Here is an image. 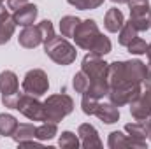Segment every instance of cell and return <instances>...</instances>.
I'll list each match as a JSON object with an SVG mask.
<instances>
[{
  "mask_svg": "<svg viewBox=\"0 0 151 149\" xmlns=\"http://www.w3.org/2000/svg\"><path fill=\"white\" fill-rule=\"evenodd\" d=\"M44 53L56 63V65H62V67H67L70 63H74L76 58H77V51H76V46L70 44L67 37L60 35V37H55L47 42H44Z\"/></svg>",
  "mask_w": 151,
  "mask_h": 149,
  "instance_id": "1",
  "label": "cell"
},
{
  "mask_svg": "<svg viewBox=\"0 0 151 149\" xmlns=\"http://www.w3.org/2000/svg\"><path fill=\"white\" fill-rule=\"evenodd\" d=\"M44 109H46V121L60 123L65 116H69L74 111V100L67 93L49 95L44 100Z\"/></svg>",
  "mask_w": 151,
  "mask_h": 149,
  "instance_id": "2",
  "label": "cell"
},
{
  "mask_svg": "<svg viewBox=\"0 0 151 149\" xmlns=\"http://www.w3.org/2000/svg\"><path fill=\"white\" fill-rule=\"evenodd\" d=\"M130 23L137 32H146L151 28V5L150 0H128Z\"/></svg>",
  "mask_w": 151,
  "mask_h": 149,
  "instance_id": "3",
  "label": "cell"
},
{
  "mask_svg": "<svg viewBox=\"0 0 151 149\" xmlns=\"http://www.w3.org/2000/svg\"><path fill=\"white\" fill-rule=\"evenodd\" d=\"M21 88H23V93L34 95V97L46 95L47 90H49L47 74L42 69H32V70H28L25 74V77H23V81H21Z\"/></svg>",
  "mask_w": 151,
  "mask_h": 149,
  "instance_id": "4",
  "label": "cell"
},
{
  "mask_svg": "<svg viewBox=\"0 0 151 149\" xmlns=\"http://www.w3.org/2000/svg\"><path fill=\"white\" fill-rule=\"evenodd\" d=\"M141 93H142V84H139V82H123L119 86L109 88L107 98L114 105L123 107V105H128L132 100H135Z\"/></svg>",
  "mask_w": 151,
  "mask_h": 149,
  "instance_id": "5",
  "label": "cell"
},
{
  "mask_svg": "<svg viewBox=\"0 0 151 149\" xmlns=\"http://www.w3.org/2000/svg\"><path fill=\"white\" fill-rule=\"evenodd\" d=\"M100 34L102 32H100V28H99V25H97L95 19H81V23L77 25L72 39H74L76 46L79 49L90 51L91 44L95 42V39L99 37Z\"/></svg>",
  "mask_w": 151,
  "mask_h": 149,
  "instance_id": "6",
  "label": "cell"
},
{
  "mask_svg": "<svg viewBox=\"0 0 151 149\" xmlns=\"http://www.w3.org/2000/svg\"><path fill=\"white\" fill-rule=\"evenodd\" d=\"M16 111H19L25 117H28L30 121H46V109H44V102L39 100V97L28 95V93H21Z\"/></svg>",
  "mask_w": 151,
  "mask_h": 149,
  "instance_id": "7",
  "label": "cell"
},
{
  "mask_svg": "<svg viewBox=\"0 0 151 149\" xmlns=\"http://www.w3.org/2000/svg\"><path fill=\"white\" fill-rule=\"evenodd\" d=\"M107 69H109V63L102 56L93 54V53H88L81 62V70L88 75L90 82H93V81H107Z\"/></svg>",
  "mask_w": 151,
  "mask_h": 149,
  "instance_id": "8",
  "label": "cell"
},
{
  "mask_svg": "<svg viewBox=\"0 0 151 149\" xmlns=\"http://www.w3.org/2000/svg\"><path fill=\"white\" fill-rule=\"evenodd\" d=\"M123 74H125V81L128 82H146L148 79V70H146V63L141 60H127L123 62Z\"/></svg>",
  "mask_w": 151,
  "mask_h": 149,
  "instance_id": "9",
  "label": "cell"
},
{
  "mask_svg": "<svg viewBox=\"0 0 151 149\" xmlns=\"http://www.w3.org/2000/svg\"><path fill=\"white\" fill-rule=\"evenodd\" d=\"M77 135H79V140H81V148H84V149H99L104 146L97 128L93 125H90V123L79 125Z\"/></svg>",
  "mask_w": 151,
  "mask_h": 149,
  "instance_id": "10",
  "label": "cell"
},
{
  "mask_svg": "<svg viewBox=\"0 0 151 149\" xmlns=\"http://www.w3.org/2000/svg\"><path fill=\"white\" fill-rule=\"evenodd\" d=\"M107 148L109 149H125V148H132V149H146L148 142H137L132 137L125 135L119 130H114L109 133L107 137Z\"/></svg>",
  "mask_w": 151,
  "mask_h": 149,
  "instance_id": "11",
  "label": "cell"
},
{
  "mask_svg": "<svg viewBox=\"0 0 151 149\" xmlns=\"http://www.w3.org/2000/svg\"><path fill=\"white\" fill-rule=\"evenodd\" d=\"M37 14H39V7L35 4H23L21 7H18L16 11H12V19L16 23V27H30L35 23L37 19Z\"/></svg>",
  "mask_w": 151,
  "mask_h": 149,
  "instance_id": "12",
  "label": "cell"
},
{
  "mask_svg": "<svg viewBox=\"0 0 151 149\" xmlns=\"http://www.w3.org/2000/svg\"><path fill=\"white\" fill-rule=\"evenodd\" d=\"M93 116H97V117H99L102 123H106V125H114V123H118V119H119V107L114 105L113 102H109V100H107V102L99 100Z\"/></svg>",
  "mask_w": 151,
  "mask_h": 149,
  "instance_id": "13",
  "label": "cell"
},
{
  "mask_svg": "<svg viewBox=\"0 0 151 149\" xmlns=\"http://www.w3.org/2000/svg\"><path fill=\"white\" fill-rule=\"evenodd\" d=\"M18 42L21 47L25 49H35L37 46L42 44V35H40V30L35 25H30V27H25L21 32H19V37H18Z\"/></svg>",
  "mask_w": 151,
  "mask_h": 149,
  "instance_id": "14",
  "label": "cell"
},
{
  "mask_svg": "<svg viewBox=\"0 0 151 149\" xmlns=\"http://www.w3.org/2000/svg\"><path fill=\"white\" fill-rule=\"evenodd\" d=\"M0 93H2V97L19 93V79L12 70L0 72Z\"/></svg>",
  "mask_w": 151,
  "mask_h": 149,
  "instance_id": "15",
  "label": "cell"
},
{
  "mask_svg": "<svg viewBox=\"0 0 151 149\" xmlns=\"http://www.w3.org/2000/svg\"><path fill=\"white\" fill-rule=\"evenodd\" d=\"M128 105H130V114H132V117L135 121H146L151 116V105L148 104V100L142 97V93L135 100H132Z\"/></svg>",
  "mask_w": 151,
  "mask_h": 149,
  "instance_id": "16",
  "label": "cell"
},
{
  "mask_svg": "<svg viewBox=\"0 0 151 149\" xmlns=\"http://www.w3.org/2000/svg\"><path fill=\"white\" fill-rule=\"evenodd\" d=\"M123 23H125V16H123V12H121L118 7L109 9V11L106 12V16H104V27H106V30L111 32V34H118L119 28L123 27Z\"/></svg>",
  "mask_w": 151,
  "mask_h": 149,
  "instance_id": "17",
  "label": "cell"
},
{
  "mask_svg": "<svg viewBox=\"0 0 151 149\" xmlns=\"http://www.w3.org/2000/svg\"><path fill=\"white\" fill-rule=\"evenodd\" d=\"M35 132H37V126H34L32 123H18V128L16 132L12 133V140L16 144L23 142V140H30V139H37L35 137Z\"/></svg>",
  "mask_w": 151,
  "mask_h": 149,
  "instance_id": "18",
  "label": "cell"
},
{
  "mask_svg": "<svg viewBox=\"0 0 151 149\" xmlns=\"http://www.w3.org/2000/svg\"><path fill=\"white\" fill-rule=\"evenodd\" d=\"M56 135H58V123H53V121H42L37 126V132H35V137L40 142L51 140Z\"/></svg>",
  "mask_w": 151,
  "mask_h": 149,
  "instance_id": "19",
  "label": "cell"
},
{
  "mask_svg": "<svg viewBox=\"0 0 151 149\" xmlns=\"http://www.w3.org/2000/svg\"><path fill=\"white\" fill-rule=\"evenodd\" d=\"M125 132H127L128 137H132L137 142H146V139H148V132H146V126H144L142 121L127 123L125 125Z\"/></svg>",
  "mask_w": 151,
  "mask_h": 149,
  "instance_id": "20",
  "label": "cell"
},
{
  "mask_svg": "<svg viewBox=\"0 0 151 149\" xmlns=\"http://www.w3.org/2000/svg\"><path fill=\"white\" fill-rule=\"evenodd\" d=\"M18 128V119L12 114L2 112L0 114V135L4 137H12V133Z\"/></svg>",
  "mask_w": 151,
  "mask_h": 149,
  "instance_id": "21",
  "label": "cell"
},
{
  "mask_svg": "<svg viewBox=\"0 0 151 149\" xmlns=\"http://www.w3.org/2000/svg\"><path fill=\"white\" fill-rule=\"evenodd\" d=\"M111 49H113L111 39L106 37L104 34H100L99 37L95 39V42L91 44V47H90L88 53H93V54H99V56H106V54L111 53Z\"/></svg>",
  "mask_w": 151,
  "mask_h": 149,
  "instance_id": "22",
  "label": "cell"
},
{
  "mask_svg": "<svg viewBox=\"0 0 151 149\" xmlns=\"http://www.w3.org/2000/svg\"><path fill=\"white\" fill-rule=\"evenodd\" d=\"M14 32H16V23H14L12 16L0 19V46L7 44L11 40V37L14 35Z\"/></svg>",
  "mask_w": 151,
  "mask_h": 149,
  "instance_id": "23",
  "label": "cell"
},
{
  "mask_svg": "<svg viewBox=\"0 0 151 149\" xmlns=\"http://www.w3.org/2000/svg\"><path fill=\"white\" fill-rule=\"evenodd\" d=\"M137 34H139V32H137V30H135V27L130 23V19H128V21H125V23H123V27H121V28H119V32H118V42H119V46H125V47H127L134 39L137 37Z\"/></svg>",
  "mask_w": 151,
  "mask_h": 149,
  "instance_id": "24",
  "label": "cell"
},
{
  "mask_svg": "<svg viewBox=\"0 0 151 149\" xmlns=\"http://www.w3.org/2000/svg\"><path fill=\"white\" fill-rule=\"evenodd\" d=\"M79 23H81V19L77 16H63L60 19V34L67 39H72Z\"/></svg>",
  "mask_w": 151,
  "mask_h": 149,
  "instance_id": "25",
  "label": "cell"
},
{
  "mask_svg": "<svg viewBox=\"0 0 151 149\" xmlns=\"http://www.w3.org/2000/svg\"><path fill=\"white\" fill-rule=\"evenodd\" d=\"M58 146L63 148V149H77L81 146L79 135H76L74 132H70V130L62 132V135H60V139H58Z\"/></svg>",
  "mask_w": 151,
  "mask_h": 149,
  "instance_id": "26",
  "label": "cell"
},
{
  "mask_svg": "<svg viewBox=\"0 0 151 149\" xmlns=\"http://www.w3.org/2000/svg\"><path fill=\"white\" fill-rule=\"evenodd\" d=\"M72 88L76 90V93H81V95L90 88V79H88V75L84 74L83 70H79L77 74H74V77H72Z\"/></svg>",
  "mask_w": 151,
  "mask_h": 149,
  "instance_id": "27",
  "label": "cell"
},
{
  "mask_svg": "<svg viewBox=\"0 0 151 149\" xmlns=\"http://www.w3.org/2000/svg\"><path fill=\"white\" fill-rule=\"evenodd\" d=\"M67 4L79 11H93L99 9L104 4V0H67Z\"/></svg>",
  "mask_w": 151,
  "mask_h": 149,
  "instance_id": "28",
  "label": "cell"
},
{
  "mask_svg": "<svg viewBox=\"0 0 151 149\" xmlns=\"http://www.w3.org/2000/svg\"><path fill=\"white\" fill-rule=\"evenodd\" d=\"M127 49H128V53L130 54H135V56H141V54H146V49H148V44H146V40L141 37H135L128 46H127Z\"/></svg>",
  "mask_w": 151,
  "mask_h": 149,
  "instance_id": "29",
  "label": "cell"
},
{
  "mask_svg": "<svg viewBox=\"0 0 151 149\" xmlns=\"http://www.w3.org/2000/svg\"><path fill=\"white\" fill-rule=\"evenodd\" d=\"M37 27H39V30H40V35H42V44L55 37V28H53V23L49 19H42Z\"/></svg>",
  "mask_w": 151,
  "mask_h": 149,
  "instance_id": "30",
  "label": "cell"
},
{
  "mask_svg": "<svg viewBox=\"0 0 151 149\" xmlns=\"http://www.w3.org/2000/svg\"><path fill=\"white\" fill-rule=\"evenodd\" d=\"M81 97H83V98H81V109H83V112H84L86 116H93L99 100H95V98H91V97H86V95H81Z\"/></svg>",
  "mask_w": 151,
  "mask_h": 149,
  "instance_id": "31",
  "label": "cell"
},
{
  "mask_svg": "<svg viewBox=\"0 0 151 149\" xmlns=\"http://www.w3.org/2000/svg\"><path fill=\"white\" fill-rule=\"evenodd\" d=\"M28 0H7V9H12V11H16L18 7H21L23 4H27Z\"/></svg>",
  "mask_w": 151,
  "mask_h": 149,
  "instance_id": "32",
  "label": "cell"
},
{
  "mask_svg": "<svg viewBox=\"0 0 151 149\" xmlns=\"http://www.w3.org/2000/svg\"><path fill=\"white\" fill-rule=\"evenodd\" d=\"M142 84H146V88L142 90V97L148 100V104L151 105V82L150 81H146V82H142Z\"/></svg>",
  "mask_w": 151,
  "mask_h": 149,
  "instance_id": "33",
  "label": "cell"
},
{
  "mask_svg": "<svg viewBox=\"0 0 151 149\" xmlns=\"http://www.w3.org/2000/svg\"><path fill=\"white\" fill-rule=\"evenodd\" d=\"M144 123V126H146V132H148V139L151 140V116L146 119V121H142Z\"/></svg>",
  "mask_w": 151,
  "mask_h": 149,
  "instance_id": "34",
  "label": "cell"
},
{
  "mask_svg": "<svg viewBox=\"0 0 151 149\" xmlns=\"http://www.w3.org/2000/svg\"><path fill=\"white\" fill-rule=\"evenodd\" d=\"M7 16H9V11L5 9V5L0 4V19H4V18H7Z\"/></svg>",
  "mask_w": 151,
  "mask_h": 149,
  "instance_id": "35",
  "label": "cell"
},
{
  "mask_svg": "<svg viewBox=\"0 0 151 149\" xmlns=\"http://www.w3.org/2000/svg\"><path fill=\"white\" fill-rule=\"evenodd\" d=\"M146 56H148V60L151 62V42L148 44V49H146Z\"/></svg>",
  "mask_w": 151,
  "mask_h": 149,
  "instance_id": "36",
  "label": "cell"
},
{
  "mask_svg": "<svg viewBox=\"0 0 151 149\" xmlns=\"http://www.w3.org/2000/svg\"><path fill=\"white\" fill-rule=\"evenodd\" d=\"M146 70H148V79L151 81V62H148V65H146Z\"/></svg>",
  "mask_w": 151,
  "mask_h": 149,
  "instance_id": "37",
  "label": "cell"
},
{
  "mask_svg": "<svg viewBox=\"0 0 151 149\" xmlns=\"http://www.w3.org/2000/svg\"><path fill=\"white\" fill-rule=\"evenodd\" d=\"M111 2H113V4H118V5H119V4H127L128 0H111Z\"/></svg>",
  "mask_w": 151,
  "mask_h": 149,
  "instance_id": "38",
  "label": "cell"
},
{
  "mask_svg": "<svg viewBox=\"0 0 151 149\" xmlns=\"http://www.w3.org/2000/svg\"><path fill=\"white\" fill-rule=\"evenodd\" d=\"M2 2H4V0H0V4H2Z\"/></svg>",
  "mask_w": 151,
  "mask_h": 149,
  "instance_id": "39",
  "label": "cell"
}]
</instances>
